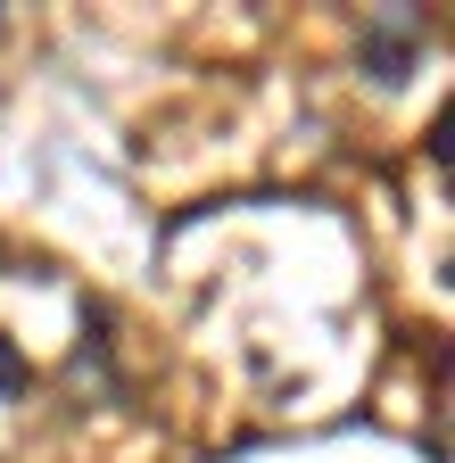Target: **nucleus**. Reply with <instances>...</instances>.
Instances as JSON below:
<instances>
[{
  "instance_id": "1",
  "label": "nucleus",
  "mask_w": 455,
  "mask_h": 463,
  "mask_svg": "<svg viewBox=\"0 0 455 463\" xmlns=\"http://www.w3.org/2000/svg\"><path fill=\"white\" fill-rule=\"evenodd\" d=\"M422 42H431V17L422 9H373L356 25V75H373L381 91H397L422 67Z\"/></svg>"
},
{
  "instance_id": "2",
  "label": "nucleus",
  "mask_w": 455,
  "mask_h": 463,
  "mask_svg": "<svg viewBox=\"0 0 455 463\" xmlns=\"http://www.w3.org/2000/svg\"><path fill=\"white\" fill-rule=\"evenodd\" d=\"M25 389H33V364L17 356L9 339H0V397H25Z\"/></svg>"
}]
</instances>
